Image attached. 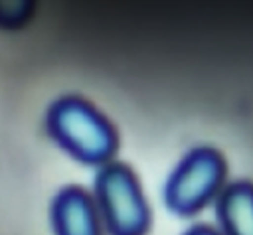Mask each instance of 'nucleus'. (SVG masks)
I'll use <instances>...</instances> for the list:
<instances>
[{"instance_id": "nucleus-1", "label": "nucleus", "mask_w": 253, "mask_h": 235, "mask_svg": "<svg viewBox=\"0 0 253 235\" xmlns=\"http://www.w3.org/2000/svg\"><path fill=\"white\" fill-rule=\"evenodd\" d=\"M45 130L71 158L91 166L111 162L119 146L113 122L95 105L77 95L59 97L47 107Z\"/></svg>"}, {"instance_id": "nucleus-2", "label": "nucleus", "mask_w": 253, "mask_h": 235, "mask_svg": "<svg viewBox=\"0 0 253 235\" xmlns=\"http://www.w3.org/2000/svg\"><path fill=\"white\" fill-rule=\"evenodd\" d=\"M93 199L107 235H146L150 209L128 164L111 160L99 166L93 180Z\"/></svg>"}, {"instance_id": "nucleus-3", "label": "nucleus", "mask_w": 253, "mask_h": 235, "mask_svg": "<svg viewBox=\"0 0 253 235\" xmlns=\"http://www.w3.org/2000/svg\"><path fill=\"white\" fill-rule=\"evenodd\" d=\"M225 160L211 146H196L176 164L164 184V203L178 215H192L219 196Z\"/></svg>"}, {"instance_id": "nucleus-4", "label": "nucleus", "mask_w": 253, "mask_h": 235, "mask_svg": "<svg viewBox=\"0 0 253 235\" xmlns=\"http://www.w3.org/2000/svg\"><path fill=\"white\" fill-rule=\"evenodd\" d=\"M53 235H103V221L93 194L79 186L61 188L49 205Z\"/></svg>"}, {"instance_id": "nucleus-5", "label": "nucleus", "mask_w": 253, "mask_h": 235, "mask_svg": "<svg viewBox=\"0 0 253 235\" xmlns=\"http://www.w3.org/2000/svg\"><path fill=\"white\" fill-rule=\"evenodd\" d=\"M217 217L223 235H253V184L239 180L221 188Z\"/></svg>"}, {"instance_id": "nucleus-6", "label": "nucleus", "mask_w": 253, "mask_h": 235, "mask_svg": "<svg viewBox=\"0 0 253 235\" xmlns=\"http://www.w3.org/2000/svg\"><path fill=\"white\" fill-rule=\"evenodd\" d=\"M32 12H34L32 2H0V26L18 28L28 22Z\"/></svg>"}, {"instance_id": "nucleus-7", "label": "nucleus", "mask_w": 253, "mask_h": 235, "mask_svg": "<svg viewBox=\"0 0 253 235\" xmlns=\"http://www.w3.org/2000/svg\"><path fill=\"white\" fill-rule=\"evenodd\" d=\"M184 235H223L221 231H217L215 227L211 225H206V223H196L192 227H188L184 231Z\"/></svg>"}]
</instances>
